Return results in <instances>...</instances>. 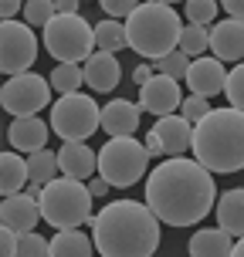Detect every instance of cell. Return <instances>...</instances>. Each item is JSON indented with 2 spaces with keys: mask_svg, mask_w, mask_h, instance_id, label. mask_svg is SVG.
I'll return each mask as SVG.
<instances>
[{
  "mask_svg": "<svg viewBox=\"0 0 244 257\" xmlns=\"http://www.w3.org/2000/svg\"><path fill=\"white\" fill-rule=\"evenodd\" d=\"M183 81H187V88L197 98L224 95V88H227V68L217 58H197V61H190V71H187Z\"/></svg>",
  "mask_w": 244,
  "mask_h": 257,
  "instance_id": "7c38bea8",
  "label": "cell"
},
{
  "mask_svg": "<svg viewBox=\"0 0 244 257\" xmlns=\"http://www.w3.org/2000/svg\"><path fill=\"white\" fill-rule=\"evenodd\" d=\"M24 21L31 27H48L54 21V4H48V0H31V4H24Z\"/></svg>",
  "mask_w": 244,
  "mask_h": 257,
  "instance_id": "1f68e13d",
  "label": "cell"
},
{
  "mask_svg": "<svg viewBox=\"0 0 244 257\" xmlns=\"http://www.w3.org/2000/svg\"><path fill=\"white\" fill-rule=\"evenodd\" d=\"M224 11L231 14V21H241V24H244V0H227Z\"/></svg>",
  "mask_w": 244,
  "mask_h": 257,
  "instance_id": "74e56055",
  "label": "cell"
},
{
  "mask_svg": "<svg viewBox=\"0 0 244 257\" xmlns=\"http://www.w3.org/2000/svg\"><path fill=\"white\" fill-rule=\"evenodd\" d=\"M153 68H156V75H167V78H173V81H180V78H187V71H190V58L183 51H173V54H167L163 61H156Z\"/></svg>",
  "mask_w": 244,
  "mask_h": 257,
  "instance_id": "f1b7e54d",
  "label": "cell"
},
{
  "mask_svg": "<svg viewBox=\"0 0 244 257\" xmlns=\"http://www.w3.org/2000/svg\"><path fill=\"white\" fill-rule=\"evenodd\" d=\"M210 51L217 61H244V24L241 21H217L210 27Z\"/></svg>",
  "mask_w": 244,
  "mask_h": 257,
  "instance_id": "5bb4252c",
  "label": "cell"
},
{
  "mask_svg": "<svg viewBox=\"0 0 244 257\" xmlns=\"http://www.w3.org/2000/svg\"><path fill=\"white\" fill-rule=\"evenodd\" d=\"M193 156L210 173H237L244 169V112L214 108L204 122L193 125Z\"/></svg>",
  "mask_w": 244,
  "mask_h": 257,
  "instance_id": "3957f363",
  "label": "cell"
},
{
  "mask_svg": "<svg viewBox=\"0 0 244 257\" xmlns=\"http://www.w3.org/2000/svg\"><path fill=\"white\" fill-rule=\"evenodd\" d=\"M217 227L227 230L231 237L241 240L244 237V186H234V190L220 193L217 196Z\"/></svg>",
  "mask_w": 244,
  "mask_h": 257,
  "instance_id": "ffe728a7",
  "label": "cell"
},
{
  "mask_svg": "<svg viewBox=\"0 0 244 257\" xmlns=\"http://www.w3.org/2000/svg\"><path fill=\"white\" fill-rule=\"evenodd\" d=\"M27 183H31L27 159H21L17 153L0 156V193H4V196H17V193H24Z\"/></svg>",
  "mask_w": 244,
  "mask_h": 257,
  "instance_id": "7402d4cb",
  "label": "cell"
},
{
  "mask_svg": "<svg viewBox=\"0 0 244 257\" xmlns=\"http://www.w3.org/2000/svg\"><path fill=\"white\" fill-rule=\"evenodd\" d=\"M48 136H51V125H44V118H14L7 128V139L14 149L31 156L48 146Z\"/></svg>",
  "mask_w": 244,
  "mask_h": 257,
  "instance_id": "ac0fdd59",
  "label": "cell"
},
{
  "mask_svg": "<svg viewBox=\"0 0 244 257\" xmlns=\"http://www.w3.org/2000/svg\"><path fill=\"white\" fill-rule=\"evenodd\" d=\"M17 244H21V233L17 230H0V257H17Z\"/></svg>",
  "mask_w": 244,
  "mask_h": 257,
  "instance_id": "e575fe53",
  "label": "cell"
},
{
  "mask_svg": "<svg viewBox=\"0 0 244 257\" xmlns=\"http://www.w3.org/2000/svg\"><path fill=\"white\" fill-rule=\"evenodd\" d=\"M224 95H227L231 108L244 112V61L234 64L231 71H227V88H224Z\"/></svg>",
  "mask_w": 244,
  "mask_h": 257,
  "instance_id": "f546056e",
  "label": "cell"
},
{
  "mask_svg": "<svg viewBox=\"0 0 244 257\" xmlns=\"http://www.w3.org/2000/svg\"><path fill=\"white\" fill-rule=\"evenodd\" d=\"M54 11L58 14H78V0H58Z\"/></svg>",
  "mask_w": 244,
  "mask_h": 257,
  "instance_id": "ab89813d",
  "label": "cell"
},
{
  "mask_svg": "<svg viewBox=\"0 0 244 257\" xmlns=\"http://www.w3.org/2000/svg\"><path fill=\"white\" fill-rule=\"evenodd\" d=\"M21 11H24V4H17V0H4V4H0V17H4V21H14Z\"/></svg>",
  "mask_w": 244,
  "mask_h": 257,
  "instance_id": "8d00e7d4",
  "label": "cell"
},
{
  "mask_svg": "<svg viewBox=\"0 0 244 257\" xmlns=\"http://www.w3.org/2000/svg\"><path fill=\"white\" fill-rule=\"evenodd\" d=\"M48 81H51V88L64 98V95H75V91H78V85L85 81V71H82L78 64H58Z\"/></svg>",
  "mask_w": 244,
  "mask_h": 257,
  "instance_id": "484cf974",
  "label": "cell"
},
{
  "mask_svg": "<svg viewBox=\"0 0 244 257\" xmlns=\"http://www.w3.org/2000/svg\"><path fill=\"white\" fill-rule=\"evenodd\" d=\"M44 51L58 58V64H78L95 54V27L82 14H54L44 27Z\"/></svg>",
  "mask_w": 244,
  "mask_h": 257,
  "instance_id": "8992f818",
  "label": "cell"
},
{
  "mask_svg": "<svg viewBox=\"0 0 244 257\" xmlns=\"http://www.w3.org/2000/svg\"><path fill=\"white\" fill-rule=\"evenodd\" d=\"M146 166H149V149H146V142H139L136 136L109 139L102 149H99V176H102L109 186L126 190L132 183H139L142 176H146Z\"/></svg>",
  "mask_w": 244,
  "mask_h": 257,
  "instance_id": "52a82bcc",
  "label": "cell"
},
{
  "mask_svg": "<svg viewBox=\"0 0 244 257\" xmlns=\"http://www.w3.org/2000/svg\"><path fill=\"white\" fill-rule=\"evenodd\" d=\"M102 128V108L92 95H64L51 105V132L64 142H85Z\"/></svg>",
  "mask_w": 244,
  "mask_h": 257,
  "instance_id": "ba28073f",
  "label": "cell"
},
{
  "mask_svg": "<svg viewBox=\"0 0 244 257\" xmlns=\"http://www.w3.org/2000/svg\"><path fill=\"white\" fill-rule=\"evenodd\" d=\"M85 85H89L95 95H105V91H116L119 78H122V64L116 61V54L109 51H95L85 61Z\"/></svg>",
  "mask_w": 244,
  "mask_h": 257,
  "instance_id": "9a60e30c",
  "label": "cell"
},
{
  "mask_svg": "<svg viewBox=\"0 0 244 257\" xmlns=\"http://www.w3.org/2000/svg\"><path fill=\"white\" fill-rule=\"evenodd\" d=\"M41 220V203L38 196L31 193H17V196H4L0 203V223L7 230H17V233H31L38 227Z\"/></svg>",
  "mask_w": 244,
  "mask_h": 257,
  "instance_id": "4fadbf2b",
  "label": "cell"
},
{
  "mask_svg": "<svg viewBox=\"0 0 244 257\" xmlns=\"http://www.w3.org/2000/svg\"><path fill=\"white\" fill-rule=\"evenodd\" d=\"M146 149H149V156H163V146H159V139H156V132L146 136Z\"/></svg>",
  "mask_w": 244,
  "mask_h": 257,
  "instance_id": "60d3db41",
  "label": "cell"
},
{
  "mask_svg": "<svg viewBox=\"0 0 244 257\" xmlns=\"http://www.w3.org/2000/svg\"><path fill=\"white\" fill-rule=\"evenodd\" d=\"M38 61V38L31 24L4 21L0 27V71L4 75H27V68Z\"/></svg>",
  "mask_w": 244,
  "mask_h": 257,
  "instance_id": "30bf717a",
  "label": "cell"
},
{
  "mask_svg": "<svg viewBox=\"0 0 244 257\" xmlns=\"http://www.w3.org/2000/svg\"><path fill=\"white\" fill-rule=\"evenodd\" d=\"M17 257H51V240H44L41 233H21L17 244Z\"/></svg>",
  "mask_w": 244,
  "mask_h": 257,
  "instance_id": "4dcf8cb0",
  "label": "cell"
},
{
  "mask_svg": "<svg viewBox=\"0 0 244 257\" xmlns=\"http://www.w3.org/2000/svg\"><path fill=\"white\" fill-rule=\"evenodd\" d=\"M183 14H187L190 24L210 27L214 17H217V4H214V0H187V4H183Z\"/></svg>",
  "mask_w": 244,
  "mask_h": 257,
  "instance_id": "83f0119b",
  "label": "cell"
},
{
  "mask_svg": "<svg viewBox=\"0 0 244 257\" xmlns=\"http://www.w3.org/2000/svg\"><path fill=\"white\" fill-rule=\"evenodd\" d=\"M51 81H44L41 75L27 71V75L7 78V85L0 88V105L4 112L14 118H38V112L51 102Z\"/></svg>",
  "mask_w": 244,
  "mask_h": 257,
  "instance_id": "9c48e42d",
  "label": "cell"
},
{
  "mask_svg": "<svg viewBox=\"0 0 244 257\" xmlns=\"http://www.w3.org/2000/svg\"><path fill=\"white\" fill-rule=\"evenodd\" d=\"M92 190L82 180L71 176H58L41 190V217L44 223H51L54 230H78L82 223L92 220Z\"/></svg>",
  "mask_w": 244,
  "mask_h": 257,
  "instance_id": "5b68a950",
  "label": "cell"
},
{
  "mask_svg": "<svg viewBox=\"0 0 244 257\" xmlns=\"http://www.w3.org/2000/svg\"><path fill=\"white\" fill-rule=\"evenodd\" d=\"M95 240L82 230H58L51 237V257H92Z\"/></svg>",
  "mask_w": 244,
  "mask_h": 257,
  "instance_id": "603a6c76",
  "label": "cell"
},
{
  "mask_svg": "<svg viewBox=\"0 0 244 257\" xmlns=\"http://www.w3.org/2000/svg\"><path fill=\"white\" fill-rule=\"evenodd\" d=\"M180 14L173 11V4H163V0H146L132 11V17H126L129 48L142 58H153V64L180 51Z\"/></svg>",
  "mask_w": 244,
  "mask_h": 257,
  "instance_id": "277c9868",
  "label": "cell"
},
{
  "mask_svg": "<svg viewBox=\"0 0 244 257\" xmlns=\"http://www.w3.org/2000/svg\"><path fill=\"white\" fill-rule=\"evenodd\" d=\"M139 105L126 102V98H112L109 105H102V132H109L112 139H126L139 128Z\"/></svg>",
  "mask_w": 244,
  "mask_h": 257,
  "instance_id": "e0dca14e",
  "label": "cell"
},
{
  "mask_svg": "<svg viewBox=\"0 0 244 257\" xmlns=\"http://www.w3.org/2000/svg\"><path fill=\"white\" fill-rule=\"evenodd\" d=\"M89 190H92V196H105V193H109V183H105L102 176H92V180H89Z\"/></svg>",
  "mask_w": 244,
  "mask_h": 257,
  "instance_id": "f35d334b",
  "label": "cell"
},
{
  "mask_svg": "<svg viewBox=\"0 0 244 257\" xmlns=\"http://www.w3.org/2000/svg\"><path fill=\"white\" fill-rule=\"evenodd\" d=\"M89 227L102 257H153L159 247V217L136 200L105 203Z\"/></svg>",
  "mask_w": 244,
  "mask_h": 257,
  "instance_id": "7a4b0ae2",
  "label": "cell"
},
{
  "mask_svg": "<svg viewBox=\"0 0 244 257\" xmlns=\"http://www.w3.org/2000/svg\"><path fill=\"white\" fill-rule=\"evenodd\" d=\"M207 48H210V31L207 27H197V24H187L180 34V51L187 54V58H193V54H204Z\"/></svg>",
  "mask_w": 244,
  "mask_h": 257,
  "instance_id": "4316f807",
  "label": "cell"
},
{
  "mask_svg": "<svg viewBox=\"0 0 244 257\" xmlns=\"http://www.w3.org/2000/svg\"><path fill=\"white\" fill-rule=\"evenodd\" d=\"M234 250V237L220 227H207V230H197L190 237V257H231Z\"/></svg>",
  "mask_w": 244,
  "mask_h": 257,
  "instance_id": "44dd1931",
  "label": "cell"
},
{
  "mask_svg": "<svg viewBox=\"0 0 244 257\" xmlns=\"http://www.w3.org/2000/svg\"><path fill=\"white\" fill-rule=\"evenodd\" d=\"M153 132H156V139H159V146H163V156H170V159L183 156L193 146V125L183 115L159 118V122L153 125Z\"/></svg>",
  "mask_w": 244,
  "mask_h": 257,
  "instance_id": "2e32d148",
  "label": "cell"
},
{
  "mask_svg": "<svg viewBox=\"0 0 244 257\" xmlns=\"http://www.w3.org/2000/svg\"><path fill=\"white\" fill-rule=\"evenodd\" d=\"M27 173H31V183H38V186H48L51 180H58V173H61L58 153H51V149H41V153L27 156Z\"/></svg>",
  "mask_w": 244,
  "mask_h": 257,
  "instance_id": "cb8c5ba5",
  "label": "cell"
},
{
  "mask_svg": "<svg viewBox=\"0 0 244 257\" xmlns=\"http://www.w3.org/2000/svg\"><path fill=\"white\" fill-rule=\"evenodd\" d=\"M156 78V68L153 64H136V71H132V81H136V85H149V81H153Z\"/></svg>",
  "mask_w": 244,
  "mask_h": 257,
  "instance_id": "d590c367",
  "label": "cell"
},
{
  "mask_svg": "<svg viewBox=\"0 0 244 257\" xmlns=\"http://www.w3.org/2000/svg\"><path fill=\"white\" fill-rule=\"evenodd\" d=\"M214 108H210V98H197V95H187L180 105V115L190 122V125H197V122H204L207 115H210Z\"/></svg>",
  "mask_w": 244,
  "mask_h": 257,
  "instance_id": "d6a6232c",
  "label": "cell"
},
{
  "mask_svg": "<svg viewBox=\"0 0 244 257\" xmlns=\"http://www.w3.org/2000/svg\"><path fill=\"white\" fill-rule=\"evenodd\" d=\"M180 105H183L180 81H173V78H167V75H156L149 85L139 88V108L142 112H153V115L167 118V115H173Z\"/></svg>",
  "mask_w": 244,
  "mask_h": 257,
  "instance_id": "8fae6325",
  "label": "cell"
},
{
  "mask_svg": "<svg viewBox=\"0 0 244 257\" xmlns=\"http://www.w3.org/2000/svg\"><path fill=\"white\" fill-rule=\"evenodd\" d=\"M58 163H61V176L71 180H85L99 169V156L92 153L85 142H64L58 149Z\"/></svg>",
  "mask_w": 244,
  "mask_h": 257,
  "instance_id": "d6986e66",
  "label": "cell"
},
{
  "mask_svg": "<svg viewBox=\"0 0 244 257\" xmlns=\"http://www.w3.org/2000/svg\"><path fill=\"white\" fill-rule=\"evenodd\" d=\"M231 257H244V237L234 244V250H231Z\"/></svg>",
  "mask_w": 244,
  "mask_h": 257,
  "instance_id": "b9f144b4",
  "label": "cell"
},
{
  "mask_svg": "<svg viewBox=\"0 0 244 257\" xmlns=\"http://www.w3.org/2000/svg\"><path fill=\"white\" fill-rule=\"evenodd\" d=\"M136 7H139V4H132V0H102V11L112 14V21H116V17H132Z\"/></svg>",
  "mask_w": 244,
  "mask_h": 257,
  "instance_id": "836d02e7",
  "label": "cell"
},
{
  "mask_svg": "<svg viewBox=\"0 0 244 257\" xmlns=\"http://www.w3.org/2000/svg\"><path fill=\"white\" fill-rule=\"evenodd\" d=\"M95 44H99V51H109V54L129 48L126 24H119V21H112V17L102 21V24H95Z\"/></svg>",
  "mask_w": 244,
  "mask_h": 257,
  "instance_id": "d4e9b609",
  "label": "cell"
},
{
  "mask_svg": "<svg viewBox=\"0 0 244 257\" xmlns=\"http://www.w3.org/2000/svg\"><path fill=\"white\" fill-rule=\"evenodd\" d=\"M146 206L167 227H193L217 206L214 173L197 159H167L146 180Z\"/></svg>",
  "mask_w": 244,
  "mask_h": 257,
  "instance_id": "6da1fadb",
  "label": "cell"
}]
</instances>
